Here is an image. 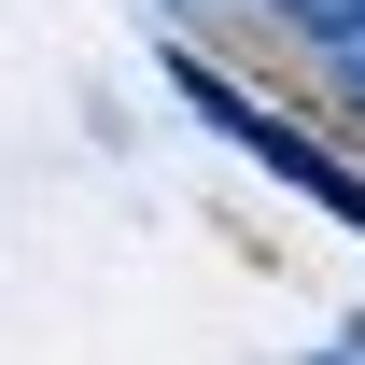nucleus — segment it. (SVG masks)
<instances>
[{
	"instance_id": "f03ea898",
	"label": "nucleus",
	"mask_w": 365,
	"mask_h": 365,
	"mask_svg": "<svg viewBox=\"0 0 365 365\" xmlns=\"http://www.w3.org/2000/svg\"><path fill=\"white\" fill-rule=\"evenodd\" d=\"M281 14H295V29H323V43H337V29H365V0H281Z\"/></svg>"
},
{
	"instance_id": "7ed1b4c3",
	"label": "nucleus",
	"mask_w": 365,
	"mask_h": 365,
	"mask_svg": "<svg viewBox=\"0 0 365 365\" xmlns=\"http://www.w3.org/2000/svg\"><path fill=\"white\" fill-rule=\"evenodd\" d=\"M323 365H365V337H337V351H323Z\"/></svg>"
},
{
	"instance_id": "f257e3e1",
	"label": "nucleus",
	"mask_w": 365,
	"mask_h": 365,
	"mask_svg": "<svg viewBox=\"0 0 365 365\" xmlns=\"http://www.w3.org/2000/svg\"><path fill=\"white\" fill-rule=\"evenodd\" d=\"M169 85H182V98H197V113H211V127H225V140H239V155H253V169H281V182H295V197H309V211H337V225H351V239H365V182H351V169H337V155H323V140H309V127H281L267 98H239V85H225V71H197V56H182Z\"/></svg>"
}]
</instances>
